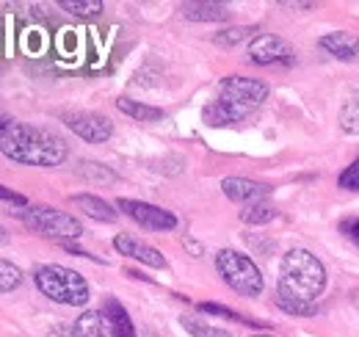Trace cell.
<instances>
[{"instance_id":"obj_24","label":"cell","mask_w":359,"mask_h":337,"mask_svg":"<svg viewBox=\"0 0 359 337\" xmlns=\"http://www.w3.org/2000/svg\"><path fill=\"white\" fill-rule=\"evenodd\" d=\"M340 188H348V191H359V158L351 164V166H346V171L340 174Z\"/></svg>"},{"instance_id":"obj_14","label":"cell","mask_w":359,"mask_h":337,"mask_svg":"<svg viewBox=\"0 0 359 337\" xmlns=\"http://www.w3.org/2000/svg\"><path fill=\"white\" fill-rule=\"evenodd\" d=\"M72 337H114V332H111V324H108V318L102 315V310H100V312H97V310H86V312L75 321Z\"/></svg>"},{"instance_id":"obj_27","label":"cell","mask_w":359,"mask_h":337,"mask_svg":"<svg viewBox=\"0 0 359 337\" xmlns=\"http://www.w3.org/2000/svg\"><path fill=\"white\" fill-rule=\"evenodd\" d=\"M182 244H185V246H188V249H194V252H196V257H199V252H202V249H199V244H194V241H191V238H185V241H182Z\"/></svg>"},{"instance_id":"obj_8","label":"cell","mask_w":359,"mask_h":337,"mask_svg":"<svg viewBox=\"0 0 359 337\" xmlns=\"http://www.w3.org/2000/svg\"><path fill=\"white\" fill-rule=\"evenodd\" d=\"M64 122H67V127H69L75 136L86 138V141H91V144H102V141H108L111 133H114V125H111L108 117H102V114H91V111L64 114Z\"/></svg>"},{"instance_id":"obj_12","label":"cell","mask_w":359,"mask_h":337,"mask_svg":"<svg viewBox=\"0 0 359 337\" xmlns=\"http://www.w3.org/2000/svg\"><path fill=\"white\" fill-rule=\"evenodd\" d=\"M320 47H323L326 53H332L334 58H340V61H357L359 58V37L346 34V31L326 34V37L320 39Z\"/></svg>"},{"instance_id":"obj_13","label":"cell","mask_w":359,"mask_h":337,"mask_svg":"<svg viewBox=\"0 0 359 337\" xmlns=\"http://www.w3.org/2000/svg\"><path fill=\"white\" fill-rule=\"evenodd\" d=\"M102 315L108 318V324H111V332H114V337H138V335H135L133 321H130L128 310L119 304V298H114V296H111V298H105Z\"/></svg>"},{"instance_id":"obj_29","label":"cell","mask_w":359,"mask_h":337,"mask_svg":"<svg viewBox=\"0 0 359 337\" xmlns=\"http://www.w3.org/2000/svg\"><path fill=\"white\" fill-rule=\"evenodd\" d=\"M8 122H11V119H6V117H0V130H3V127L8 125Z\"/></svg>"},{"instance_id":"obj_7","label":"cell","mask_w":359,"mask_h":337,"mask_svg":"<svg viewBox=\"0 0 359 337\" xmlns=\"http://www.w3.org/2000/svg\"><path fill=\"white\" fill-rule=\"evenodd\" d=\"M116 205H119V211H125V216H130L135 224H141L147 230L163 232V230H175L177 227V216L163 211V208H158V205L138 202V199H119Z\"/></svg>"},{"instance_id":"obj_21","label":"cell","mask_w":359,"mask_h":337,"mask_svg":"<svg viewBox=\"0 0 359 337\" xmlns=\"http://www.w3.org/2000/svg\"><path fill=\"white\" fill-rule=\"evenodd\" d=\"M58 6L64 11H69V14H78V17H91V14H100L102 11V3L100 0H61Z\"/></svg>"},{"instance_id":"obj_23","label":"cell","mask_w":359,"mask_h":337,"mask_svg":"<svg viewBox=\"0 0 359 337\" xmlns=\"http://www.w3.org/2000/svg\"><path fill=\"white\" fill-rule=\"evenodd\" d=\"M249 34H255V31L252 28H232V31H222L216 37V42L222 44V47H232V44H238L241 39H246Z\"/></svg>"},{"instance_id":"obj_20","label":"cell","mask_w":359,"mask_h":337,"mask_svg":"<svg viewBox=\"0 0 359 337\" xmlns=\"http://www.w3.org/2000/svg\"><path fill=\"white\" fill-rule=\"evenodd\" d=\"M205 122H208V125L222 127V125H229V122H238V117L226 108L222 100H216V103H210V105L205 108Z\"/></svg>"},{"instance_id":"obj_6","label":"cell","mask_w":359,"mask_h":337,"mask_svg":"<svg viewBox=\"0 0 359 337\" xmlns=\"http://www.w3.org/2000/svg\"><path fill=\"white\" fill-rule=\"evenodd\" d=\"M22 224L39 235L47 238H61V241H69V238H81L83 227L75 216L64 211H53V208H28L25 213H20Z\"/></svg>"},{"instance_id":"obj_15","label":"cell","mask_w":359,"mask_h":337,"mask_svg":"<svg viewBox=\"0 0 359 337\" xmlns=\"http://www.w3.org/2000/svg\"><path fill=\"white\" fill-rule=\"evenodd\" d=\"M182 14L194 22H219L229 17L224 3H182Z\"/></svg>"},{"instance_id":"obj_3","label":"cell","mask_w":359,"mask_h":337,"mask_svg":"<svg viewBox=\"0 0 359 337\" xmlns=\"http://www.w3.org/2000/svg\"><path fill=\"white\" fill-rule=\"evenodd\" d=\"M36 288L58 301V304H69V307H83L89 301V282L72 271V268H64V265H39L36 274Z\"/></svg>"},{"instance_id":"obj_22","label":"cell","mask_w":359,"mask_h":337,"mask_svg":"<svg viewBox=\"0 0 359 337\" xmlns=\"http://www.w3.org/2000/svg\"><path fill=\"white\" fill-rule=\"evenodd\" d=\"M20 282H22V271H20L14 263H8V260H0V293H6V291H14Z\"/></svg>"},{"instance_id":"obj_10","label":"cell","mask_w":359,"mask_h":337,"mask_svg":"<svg viewBox=\"0 0 359 337\" xmlns=\"http://www.w3.org/2000/svg\"><path fill=\"white\" fill-rule=\"evenodd\" d=\"M222 191H224L226 199H232V202L252 205V202H263L269 197L271 185L249 180V177H226L224 183H222Z\"/></svg>"},{"instance_id":"obj_28","label":"cell","mask_w":359,"mask_h":337,"mask_svg":"<svg viewBox=\"0 0 359 337\" xmlns=\"http://www.w3.org/2000/svg\"><path fill=\"white\" fill-rule=\"evenodd\" d=\"M6 241H8V232H6V230H3V227H0V246H3V244H6Z\"/></svg>"},{"instance_id":"obj_19","label":"cell","mask_w":359,"mask_h":337,"mask_svg":"<svg viewBox=\"0 0 359 337\" xmlns=\"http://www.w3.org/2000/svg\"><path fill=\"white\" fill-rule=\"evenodd\" d=\"M340 127L346 133H351V136H359V88L357 94L346 103V108L340 111Z\"/></svg>"},{"instance_id":"obj_9","label":"cell","mask_w":359,"mask_h":337,"mask_svg":"<svg viewBox=\"0 0 359 337\" xmlns=\"http://www.w3.org/2000/svg\"><path fill=\"white\" fill-rule=\"evenodd\" d=\"M249 58L260 67H269V64H290L293 61V47L273 37V34H260L249 42Z\"/></svg>"},{"instance_id":"obj_17","label":"cell","mask_w":359,"mask_h":337,"mask_svg":"<svg viewBox=\"0 0 359 337\" xmlns=\"http://www.w3.org/2000/svg\"><path fill=\"white\" fill-rule=\"evenodd\" d=\"M116 108L122 111V114H128V117H133L138 122H161L166 114L161 111V108H155V105H144V103H135V100H116Z\"/></svg>"},{"instance_id":"obj_18","label":"cell","mask_w":359,"mask_h":337,"mask_svg":"<svg viewBox=\"0 0 359 337\" xmlns=\"http://www.w3.org/2000/svg\"><path fill=\"white\" fill-rule=\"evenodd\" d=\"M241 218L246 221V224H269L276 218V208L271 205V202H252V205H243V211H241Z\"/></svg>"},{"instance_id":"obj_26","label":"cell","mask_w":359,"mask_h":337,"mask_svg":"<svg viewBox=\"0 0 359 337\" xmlns=\"http://www.w3.org/2000/svg\"><path fill=\"white\" fill-rule=\"evenodd\" d=\"M0 199H3V202H11V205H25V197H22V194H14V191L6 188V185H0Z\"/></svg>"},{"instance_id":"obj_30","label":"cell","mask_w":359,"mask_h":337,"mask_svg":"<svg viewBox=\"0 0 359 337\" xmlns=\"http://www.w3.org/2000/svg\"><path fill=\"white\" fill-rule=\"evenodd\" d=\"M257 337H273V335H257Z\"/></svg>"},{"instance_id":"obj_5","label":"cell","mask_w":359,"mask_h":337,"mask_svg":"<svg viewBox=\"0 0 359 337\" xmlns=\"http://www.w3.org/2000/svg\"><path fill=\"white\" fill-rule=\"evenodd\" d=\"M266 97H269V86L243 75H229L219 86V100L238 117V122L246 119L257 105H263Z\"/></svg>"},{"instance_id":"obj_16","label":"cell","mask_w":359,"mask_h":337,"mask_svg":"<svg viewBox=\"0 0 359 337\" xmlns=\"http://www.w3.org/2000/svg\"><path fill=\"white\" fill-rule=\"evenodd\" d=\"M72 202L81 208V211L91 216V218H97V221H116V211L105 202V199H100V197H91V194H78V197H72Z\"/></svg>"},{"instance_id":"obj_4","label":"cell","mask_w":359,"mask_h":337,"mask_svg":"<svg viewBox=\"0 0 359 337\" xmlns=\"http://www.w3.org/2000/svg\"><path fill=\"white\" fill-rule=\"evenodd\" d=\"M216 268L226 285L241 296H260L263 293V274L255 265L252 257L235 249H222L216 254Z\"/></svg>"},{"instance_id":"obj_2","label":"cell","mask_w":359,"mask_h":337,"mask_svg":"<svg viewBox=\"0 0 359 337\" xmlns=\"http://www.w3.org/2000/svg\"><path fill=\"white\" fill-rule=\"evenodd\" d=\"M0 152L28 166H61L69 150L61 136L50 133L45 127L8 122L0 130Z\"/></svg>"},{"instance_id":"obj_11","label":"cell","mask_w":359,"mask_h":337,"mask_svg":"<svg viewBox=\"0 0 359 337\" xmlns=\"http://www.w3.org/2000/svg\"><path fill=\"white\" fill-rule=\"evenodd\" d=\"M114 246H116V252L119 254L133 257V260L144 263V265H149V268H166V257L158 252L155 246H149V244L138 241L135 235H128V232L116 235V238H114Z\"/></svg>"},{"instance_id":"obj_25","label":"cell","mask_w":359,"mask_h":337,"mask_svg":"<svg viewBox=\"0 0 359 337\" xmlns=\"http://www.w3.org/2000/svg\"><path fill=\"white\" fill-rule=\"evenodd\" d=\"M340 232L359 246V216H348V218H343V221H340Z\"/></svg>"},{"instance_id":"obj_1","label":"cell","mask_w":359,"mask_h":337,"mask_svg":"<svg viewBox=\"0 0 359 337\" xmlns=\"http://www.w3.org/2000/svg\"><path fill=\"white\" fill-rule=\"evenodd\" d=\"M326 291V268L307 249H290L279 263L276 307L290 315H315L318 298Z\"/></svg>"}]
</instances>
